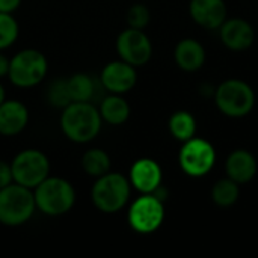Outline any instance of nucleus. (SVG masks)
Here are the masks:
<instances>
[{"label": "nucleus", "instance_id": "39448f33", "mask_svg": "<svg viewBox=\"0 0 258 258\" xmlns=\"http://www.w3.org/2000/svg\"><path fill=\"white\" fill-rule=\"evenodd\" d=\"M215 101L224 115L230 118H243L254 109L255 94L246 82L230 79L216 88Z\"/></svg>", "mask_w": 258, "mask_h": 258}, {"label": "nucleus", "instance_id": "1a4fd4ad", "mask_svg": "<svg viewBox=\"0 0 258 258\" xmlns=\"http://www.w3.org/2000/svg\"><path fill=\"white\" fill-rule=\"evenodd\" d=\"M180 166L189 177H204L210 172L216 162V151L213 145L203 138H190L183 142L180 150Z\"/></svg>", "mask_w": 258, "mask_h": 258}, {"label": "nucleus", "instance_id": "ddd939ff", "mask_svg": "<svg viewBox=\"0 0 258 258\" xmlns=\"http://www.w3.org/2000/svg\"><path fill=\"white\" fill-rule=\"evenodd\" d=\"M219 30H221L222 42L230 50H234V51H243L249 48L255 39V32L252 26L243 18L225 20L222 26L219 27Z\"/></svg>", "mask_w": 258, "mask_h": 258}, {"label": "nucleus", "instance_id": "f257e3e1", "mask_svg": "<svg viewBox=\"0 0 258 258\" xmlns=\"http://www.w3.org/2000/svg\"><path fill=\"white\" fill-rule=\"evenodd\" d=\"M101 124L100 110L91 101H73L63 107L60 115L63 135L76 144L94 141L101 130Z\"/></svg>", "mask_w": 258, "mask_h": 258}, {"label": "nucleus", "instance_id": "bb28decb", "mask_svg": "<svg viewBox=\"0 0 258 258\" xmlns=\"http://www.w3.org/2000/svg\"><path fill=\"white\" fill-rule=\"evenodd\" d=\"M21 0H0V12H8L12 14L18 6Z\"/></svg>", "mask_w": 258, "mask_h": 258}, {"label": "nucleus", "instance_id": "412c9836", "mask_svg": "<svg viewBox=\"0 0 258 258\" xmlns=\"http://www.w3.org/2000/svg\"><path fill=\"white\" fill-rule=\"evenodd\" d=\"M168 125H169L171 135L181 142H186L190 138H194L195 132H197V121L192 116V113H189L186 110H178V112L172 113Z\"/></svg>", "mask_w": 258, "mask_h": 258}, {"label": "nucleus", "instance_id": "6e6552de", "mask_svg": "<svg viewBox=\"0 0 258 258\" xmlns=\"http://www.w3.org/2000/svg\"><path fill=\"white\" fill-rule=\"evenodd\" d=\"M165 219V206L154 194H142L136 198L127 213V221L132 230L139 234H150L160 228Z\"/></svg>", "mask_w": 258, "mask_h": 258}, {"label": "nucleus", "instance_id": "0eeeda50", "mask_svg": "<svg viewBox=\"0 0 258 258\" xmlns=\"http://www.w3.org/2000/svg\"><path fill=\"white\" fill-rule=\"evenodd\" d=\"M11 171L14 183L33 190L50 175V160L39 150H23L14 157Z\"/></svg>", "mask_w": 258, "mask_h": 258}, {"label": "nucleus", "instance_id": "aec40b11", "mask_svg": "<svg viewBox=\"0 0 258 258\" xmlns=\"http://www.w3.org/2000/svg\"><path fill=\"white\" fill-rule=\"evenodd\" d=\"M110 156L101 148H91L82 156L83 171L94 178H98L110 171Z\"/></svg>", "mask_w": 258, "mask_h": 258}, {"label": "nucleus", "instance_id": "a878e982", "mask_svg": "<svg viewBox=\"0 0 258 258\" xmlns=\"http://www.w3.org/2000/svg\"><path fill=\"white\" fill-rule=\"evenodd\" d=\"M12 181H14V180H12L11 165L0 159V189L6 187V186H8V184H11Z\"/></svg>", "mask_w": 258, "mask_h": 258}, {"label": "nucleus", "instance_id": "dca6fc26", "mask_svg": "<svg viewBox=\"0 0 258 258\" xmlns=\"http://www.w3.org/2000/svg\"><path fill=\"white\" fill-rule=\"evenodd\" d=\"M258 165L252 153L246 150L233 151L225 163V171L228 178L236 181L237 184L249 183L257 174Z\"/></svg>", "mask_w": 258, "mask_h": 258}, {"label": "nucleus", "instance_id": "5701e85b", "mask_svg": "<svg viewBox=\"0 0 258 258\" xmlns=\"http://www.w3.org/2000/svg\"><path fill=\"white\" fill-rule=\"evenodd\" d=\"M18 38V23L12 14L0 12V50L11 47Z\"/></svg>", "mask_w": 258, "mask_h": 258}, {"label": "nucleus", "instance_id": "4468645a", "mask_svg": "<svg viewBox=\"0 0 258 258\" xmlns=\"http://www.w3.org/2000/svg\"><path fill=\"white\" fill-rule=\"evenodd\" d=\"M189 11L194 21L206 29H219L227 20L224 0H190Z\"/></svg>", "mask_w": 258, "mask_h": 258}, {"label": "nucleus", "instance_id": "f03ea898", "mask_svg": "<svg viewBox=\"0 0 258 258\" xmlns=\"http://www.w3.org/2000/svg\"><path fill=\"white\" fill-rule=\"evenodd\" d=\"M132 184L127 177L118 172H107L98 178L91 189L94 206L103 213H118L130 200Z\"/></svg>", "mask_w": 258, "mask_h": 258}, {"label": "nucleus", "instance_id": "a211bd4d", "mask_svg": "<svg viewBox=\"0 0 258 258\" xmlns=\"http://www.w3.org/2000/svg\"><path fill=\"white\" fill-rule=\"evenodd\" d=\"M101 119L110 125H122L130 116V106L121 94L107 95L100 104Z\"/></svg>", "mask_w": 258, "mask_h": 258}, {"label": "nucleus", "instance_id": "c85d7f7f", "mask_svg": "<svg viewBox=\"0 0 258 258\" xmlns=\"http://www.w3.org/2000/svg\"><path fill=\"white\" fill-rule=\"evenodd\" d=\"M5 100H6V92H5V88H3V85L0 83V104H2Z\"/></svg>", "mask_w": 258, "mask_h": 258}, {"label": "nucleus", "instance_id": "f3484780", "mask_svg": "<svg viewBox=\"0 0 258 258\" xmlns=\"http://www.w3.org/2000/svg\"><path fill=\"white\" fill-rule=\"evenodd\" d=\"M174 57L177 65L184 71H197L204 65L206 60V51L204 47L192 38L181 39L174 51Z\"/></svg>", "mask_w": 258, "mask_h": 258}, {"label": "nucleus", "instance_id": "4be33fe9", "mask_svg": "<svg viewBox=\"0 0 258 258\" xmlns=\"http://www.w3.org/2000/svg\"><path fill=\"white\" fill-rule=\"evenodd\" d=\"M239 184L231 178H222L212 189V200L219 207H230L239 200Z\"/></svg>", "mask_w": 258, "mask_h": 258}, {"label": "nucleus", "instance_id": "7ed1b4c3", "mask_svg": "<svg viewBox=\"0 0 258 258\" xmlns=\"http://www.w3.org/2000/svg\"><path fill=\"white\" fill-rule=\"evenodd\" d=\"M36 209L47 216L68 213L76 203V190L70 181L60 177H47L33 189Z\"/></svg>", "mask_w": 258, "mask_h": 258}, {"label": "nucleus", "instance_id": "2eb2a0df", "mask_svg": "<svg viewBox=\"0 0 258 258\" xmlns=\"http://www.w3.org/2000/svg\"><path fill=\"white\" fill-rule=\"evenodd\" d=\"M29 122V110L18 100H5L0 104V135L15 136Z\"/></svg>", "mask_w": 258, "mask_h": 258}, {"label": "nucleus", "instance_id": "f8f14e48", "mask_svg": "<svg viewBox=\"0 0 258 258\" xmlns=\"http://www.w3.org/2000/svg\"><path fill=\"white\" fill-rule=\"evenodd\" d=\"M128 181L138 192L153 194L162 186V168L153 159H138L130 168Z\"/></svg>", "mask_w": 258, "mask_h": 258}, {"label": "nucleus", "instance_id": "9b49d317", "mask_svg": "<svg viewBox=\"0 0 258 258\" xmlns=\"http://www.w3.org/2000/svg\"><path fill=\"white\" fill-rule=\"evenodd\" d=\"M136 70L133 65L124 60L109 62L100 74V80L104 89L110 94H125L136 85Z\"/></svg>", "mask_w": 258, "mask_h": 258}, {"label": "nucleus", "instance_id": "393cba45", "mask_svg": "<svg viewBox=\"0 0 258 258\" xmlns=\"http://www.w3.org/2000/svg\"><path fill=\"white\" fill-rule=\"evenodd\" d=\"M150 23V9L142 5L136 3L132 5L127 11V24L133 29H144Z\"/></svg>", "mask_w": 258, "mask_h": 258}, {"label": "nucleus", "instance_id": "b1692460", "mask_svg": "<svg viewBox=\"0 0 258 258\" xmlns=\"http://www.w3.org/2000/svg\"><path fill=\"white\" fill-rule=\"evenodd\" d=\"M47 100L51 106L59 107V109H63L70 103H73V100L70 97L67 79H57V80L51 82L48 92H47Z\"/></svg>", "mask_w": 258, "mask_h": 258}, {"label": "nucleus", "instance_id": "423d86ee", "mask_svg": "<svg viewBox=\"0 0 258 258\" xmlns=\"http://www.w3.org/2000/svg\"><path fill=\"white\" fill-rule=\"evenodd\" d=\"M47 71L48 62L44 53L35 48H26L9 60L8 77L18 88H33L45 79Z\"/></svg>", "mask_w": 258, "mask_h": 258}, {"label": "nucleus", "instance_id": "20e7f679", "mask_svg": "<svg viewBox=\"0 0 258 258\" xmlns=\"http://www.w3.org/2000/svg\"><path fill=\"white\" fill-rule=\"evenodd\" d=\"M36 203L32 189L11 183L0 189V224L6 227H20L35 213Z\"/></svg>", "mask_w": 258, "mask_h": 258}, {"label": "nucleus", "instance_id": "cd10ccee", "mask_svg": "<svg viewBox=\"0 0 258 258\" xmlns=\"http://www.w3.org/2000/svg\"><path fill=\"white\" fill-rule=\"evenodd\" d=\"M8 71H9V60L0 53V79L8 76Z\"/></svg>", "mask_w": 258, "mask_h": 258}, {"label": "nucleus", "instance_id": "9d476101", "mask_svg": "<svg viewBox=\"0 0 258 258\" xmlns=\"http://www.w3.org/2000/svg\"><path fill=\"white\" fill-rule=\"evenodd\" d=\"M116 51L121 60L136 67L145 65L153 54V45L150 38L142 29L128 27L122 30L116 38Z\"/></svg>", "mask_w": 258, "mask_h": 258}, {"label": "nucleus", "instance_id": "6ab92c4d", "mask_svg": "<svg viewBox=\"0 0 258 258\" xmlns=\"http://www.w3.org/2000/svg\"><path fill=\"white\" fill-rule=\"evenodd\" d=\"M70 97L73 101H91L95 97V80L85 73H76L67 79Z\"/></svg>", "mask_w": 258, "mask_h": 258}]
</instances>
